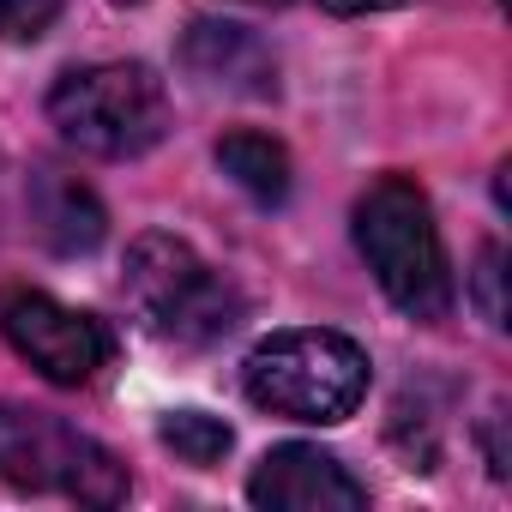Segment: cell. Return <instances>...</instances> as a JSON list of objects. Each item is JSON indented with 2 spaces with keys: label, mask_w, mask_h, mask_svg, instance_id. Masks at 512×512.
Listing matches in <instances>:
<instances>
[{
  "label": "cell",
  "mask_w": 512,
  "mask_h": 512,
  "mask_svg": "<svg viewBox=\"0 0 512 512\" xmlns=\"http://www.w3.org/2000/svg\"><path fill=\"white\" fill-rule=\"evenodd\" d=\"M49 121L73 151L121 163V157H145L169 133V91L139 61L73 67L49 91Z\"/></svg>",
  "instance_id": "obj_3"
},
{
  "label": "cell",
  "mask_w": 512,
  "mask_h": 512,
  "mask_svg": "<svg viewBox=\"0 0 512 512\" xmlns=\"http://www.w3.org/2000/svg\"><path fill=\"white\" fill-rule=\"evenodd\" d=\"M241 7H284V0H241Z\"/></svg>",
  "instance_id": "obj_15"
},
{
  "label": "cell",
  "mask_w": 512,
  "mask_h": 512,
  "mask_svg": "<svg viewBox=\"0 0 512 512\" xmlns=\"http://www.w3.org/2000/svg\"><path fill=\"white\" fill-rule=\"evenodd\" d=\"M356 247L386 290V302L422 326L452 314V266H446V241L434 229L428 193L404 175L374 181L356 199Z\"/></svg>",
  "instance_id": "obj_1"
},
{
  "label": "cell",
  "mask_w": 512,
  "mask_h": 512,
  "mask_svg": "<svg viewBox=\"0 0 512 512\" xmlns=\"http://www.w3.org/2000/svg\"><path fill=\"white\" fill-rule=\"evenodd\" d=\"M0 332H7V344L55 386H85L97 380V368L109 362V332L103 320L79 314V308H61L55 296H19L7 302V314H0Z\"/></svg>",
  "instance_id": "obj_6"
},
{
  "label": "cell",
  "mask_w": 512,
  "mask_h": 512,
  "mask_svg": "<svg viewBox=\"0 0 512 512\" xmlns=\"http://www.w3.org/2000/svg\"><path fill=\"white\" fill-rule=\"evenodd\" d=\"M217 169L253 205H284L290 199V151L272 133H229V139H217Z\"/></svg>",
  "instance_id": "obj_10"
},
{
  "label": "cell",
  "mask_w": 512,
  "mask_h": 512,
  "mask_svg": "<svg viewBox=\"0 0 512 512\" xmlns=\"http://www.w3.org/2000/svg\"><path fill=\"white\" fill-rule=\"evenodd\" d=\"M326 13H338V19H356V13H392V7H404V0H320Z\"/></svg>",
  "instance_id": "obj_14"
},
{
  "label": "cell",
  "mask_w": 512,
  "mask_h": 512,
  "mask_svg": "<svg viewBox=\"0 0 512 512\" xmlns=\"http://www.w3.org/2000/svg\"><path fill=\"white\" fill-rule=\"evenodd\" d=\"M500 284H506V253L488 241V247H482V260H476V278H470L476 308H482L488 326H506V296H500Z\"/></svg>",
  "instance_id": "obj_13"
},
{
  "label": "cell",
  "mask_w": 512,
  "mask_h": 512,
  "mask_svg": "<svg viewBox=\"0 0 512 512\" xmlns=\"http://www.w3.org/2000/svg\"><path fill=\"white\" fill-rule=\"evenodd\" d=\"M163 446L181 458V464H199V470H211V464H223V452H229V422L223 416H205V410H169L163 416Z\"/></svg>",
  "instance_id": "obj_11"
},
{
  "label": "cell",
  "mask_w": 512,
  "mask_h": 512,
  "mask_svg": "<svg viewBox=\"0 0 512 512\" xmlns=\"http://www.w3.org/2000/svg\"><path fill=\"white\" fill-rule=\"evenodd\" d=\"M127 302L145 332L169 344H217L241 320V296L217 266H205L181 235H139L127 247Z\"/></svg>",
  "instance_id": "obj_4"
},
{
  "label": "cell",
  "mask_w": 512,
  "mask_h": 512,
  "mask_svg": "<svg viewBox=\"0 0 512 512\" xmlns=\"http://www.w3.org/2000/svg\"><path fill=\"white\" fill-rule=\"evenodd\" d=\"M181 67L229 97H278V61L247 25L229 19H193L181 37Z\"/></svg>",
  "instance_id": "obj_8"
},
{
  "label": "cell",
  "mask_w": 512,
  "mask_h": 512,
  "mask_svg": "<svg viewBox=\"0 0 512 512\" xmlns=\"http://www.w3.org/2000/svg\"><path fill=\"white\" fill-rule=\"evenodd\" d=\"M247 500L266 512H362L368 488L326 446L290 440V446H272L260 458V470L247 482Z\"/></svg>",
  "instance_id": "obj_7"
},
{
  "label": "cell",
  "mask_w": 512,
  "mask_h": 512,
  "mask_svg": "<svg viewBox=\"0 0 512 512\" xmlns=\"http://www.w3.org/2000/svg\"><path fill=\"white\" fill-rule=\"evenodd\" d=\"M25 199H31L37 235H43L55 253H91V247L103 241V223H109V217H103V199H97L79 175H67V169H55V163H37Z\"/></svg>",
  "instance_id": "obj_9"
},
{
  "label": "cell",
  "mask_w": 512,
  "mask_h": 512,
  "mask_svg": "<svg viewBox=\"0 0 512 512\" xmlns=\"http://www.w3.org/2000/svg\"><path fill=\"white\" fill-rule=\"evenodd\" d=\"M61 19V0H0V37L7 43H37Z\"/></svg>",
  "instance_id": "obj_12"
},
{
  "label": "cell",
  "mask_w": 512,
  "mask_h": 512,
  "mask_svg": "<svg viewBox=\"0 0 512 512\" xmlns=\"http://www.w3.org/2000/svg\"><path fill=\"white\" fill-rule=\"evenodd\" d=\"M241 386L266 416L308 422V428H338L368 398V350L356 338L320 332V326L272 332L241 362Z\"/></svg>",
  "instance_id": "obj_2"
},
{
  "label": "cell",
  "mask_w": 512,
  "mask_h": 512,
  "mask_svg": "<svg viewBox=\"0 0 512 512\" xmlns=\"http://www.w3.org/2000/svg\"><path fill=\"white\" fill-rule=\"evenodd\" d=\"M0 482L19 494H67L79 506L127 500V470L115 452L37 404H0Z\"/></svg>",
  "instance_id": "obj_5"
}]
</instances>
